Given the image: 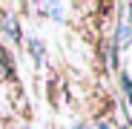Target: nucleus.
Returning <instances> with one entry per match:
<instances>
[{"instance_id":"f257e3e1","label":"nucleus","mask_w":132,"mask_h":129,"mask_svg":"<svg viewBox=\"0 0 132 129\" xmlns=\"http://www.w3.org/2000/svg\"><path fill=\"white\" fill-rule=\"evenodd\" d=\"M126 92H129V95H132V86H129V83H126Z\"/></svg>"}]
</instances>
